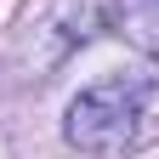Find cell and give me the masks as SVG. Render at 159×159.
Here are the masks:
<instances>
[{"label":"cell","mask_w":159,"mask_h":159,"mask_svg":"<svg viewBox=\"0 0 159 159\" xmlns=\"http://www.w3.org/2000/svg\"><path fill=\"white\" fill-rule=\"evenodd\" d=\"M153 97V80H125L114 74L102 85H85L68 102V119H63V136L68 148H80L85 159H125L131 142H136V125H142V108Z\"/></svg>","instance_id":"obj_1"},{"label":"cell","mask_w":159,"mask_h":159,"mask_svg":"<svg viewBox=\"0 0 159 159\" xmlns=\"http://www.w3.org/2000/svg\"><path fill=\"white\" fill-rule=\"evenodd\" d=\"M114 29H125L131 46L159 57V0H119L114 6Z\"/></svg>","instance_id":"obj_2"}]
</instances>
